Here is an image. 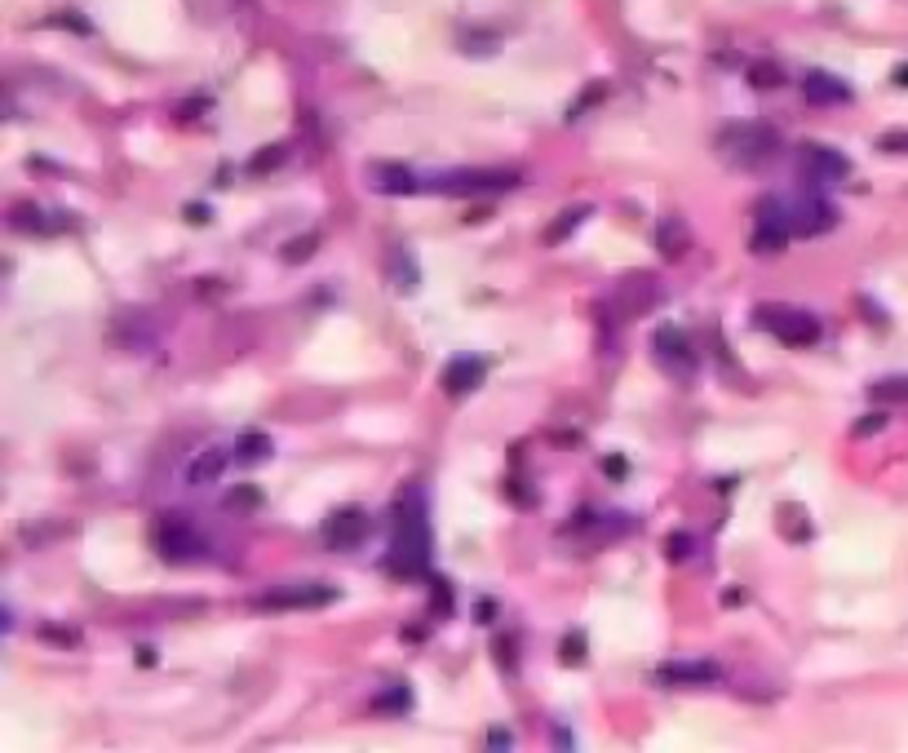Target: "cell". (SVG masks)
Instances as JSON below:
<instances>
[{
	"instance_id": "1",
	"label": "cell",
	"mask_w": 908,
	"mask_h": 753,
	"mask_svg": "<svg viewBox=\"0 0 908 753\" xmlns=\"http://www.w3.org/2000/svg\"><path fill=\"white\" fill-rule=\"evenodd\" d=\"M435 554V536H430V505L417 483H408L404 497L395 505V541H390L386 567L395 576H421Z\"/></svg>"
},
{
	"instance_id": "2",
	"label": "cell",
	"mask_w": 908,
	"mask_h": 753,
	"mask_svg": "<svg viewBox=\"0 0 908 753\" xmlns=\"http://www.w3.org/2000/svg\"><path fill=\"white\" fill-rule=\"evenodd\" d=\"M780 138L771 125H758V120H745V125H727L718 133V151L727 156L731 164H740V169H758V164H767L776 156Z\"/></svg>"
},
{
	"instance_id": "3",
	"label": "cell",
	"mask_w": 908,
	"mask_h": 753,
	"mask_svg": "<svg viewBox=\"0 0 908 753\" xmlns=\"http://www.w3.org/2000/svg\"><path fill=\"white\" fill-rule=\"evenodd\" d=\"M758 324L784 346H815L820 342V319L811 311H802V306H762Z\"/></svg>"
},
{
	"instance_id": "4",
	"label": "cell",
	"mask_w": 908,
	"mask_h": 753,
	"mask_svg": "<svg viewBox=\"0 0 908 753\" xmlns=\"http://www.w3.org/2000/svg\"><path fill=\"white\" fill-rule=\"evenodd\" d=\"M156 550L164 563H191L195 554H204V536L187 514H164L156 523Z\"/></svg>"
},
{
	"instance_id": "5",
	"label": "cell",
	"mask_w": 908,
	"mask_h": 753,
	"mask_svg": "<svg viewBox=\"0 0 908 753\" xmlns=\"http://www.w3.org/2000/svg\"><path fill=\"white\" fill-rule=\"evenodd\" d=\"M793 235V204H780V195H762L758 226H753V253H780Z\"/></svg>"
},
{
	"instance_id": "6",
	"label": "cell",
	"mask_w": 908,
	"mask_h": 753,
	"mask_svg": "<svg viewBox=\"0 0 908 753\" xmlns=\"http://www.w3.org/2000/svg\"><path fill=\"white\" fill-rule=\"evenodd\" d=\"M430 191H452V195H501L510 187H519V173L510 169H466V173H448V178L426 182Z\"/></svg>"
},
{
	"instance_id": "7",
	"label": "cell",
	"mask_w": 908,
	"mask_h": 753,
	"mask_svg": "<svg viewBox=\"0 0 908 753\" xmlns=\"http://www.w3.org/2000/svg\"><path fill=\"white\" fill-rule=\"evenodd\" d=\"M656 364L665 368V373H678V377L696 373V350H691L683 328H674V324L656 328Z\"/></svg>"
},
{
	"instance_id": "8",
	"label": "cell",
	"mask_w": 908,
	"mask_h": 753,
	"mask_svg": "<svg viewBox=\"0 0 908 753\" xmlns=\"http://www.w3.org/2000/svg\"><path fill=\"white\" fill-rule=\"evenodd\" d=\"M324 603H337V590L333 585H280V590H266L257 598L262 612H288V607H324Z\"/></svg>"
},
{
	"instance_id": "9",
	"label": "cell",
	"mask_w": 908,
	"mask_h": 753,
	"mask_svg": "<svg viewBox=\"0 0 908 753\" xmlns=\"http://www.w3.org/2000/svg\"><path fill=\"white\" fill-rule=\"evenodd\" d=\"M718 678H722V665L718 660H705V656L669 660V665L656 669V683H665V687H709V683H718Z\"/></svg>"
},
{
	"instance_id": "10",
	"label": "cell",
	"mask_w": 908,
	"mask_h": 753,
	"mask_svg": "<svg viewBox=\"0 0 908 753\" xmlns=\"http://www.w3.org/2000/svg\"><path fill=\"white\" fill-rule=\"evenodd\" d=\"M364 536H368V514L355 510V505L333 510L324 519V545H328V550H355Z\"/></svg>"
},
{
	"instance_id": "11",
	"label": "cell",
	"mask_w": 908,
	"mask_h": 753,
	"mask_svg": "<svg viewBox=\"0 0 908 753\" xmlns=\"http://www.w3.org/2000/svg\"><path fill=\"white\" fill-rule=\"evenodd\" d=\"M488 377V359L483 355H452L448 368H443V390L448 395H470V390L483 386Z\"/></svg>"
},
{
	"instance_id": "12",
	"label": "cell",
	"mask_w": 908,
	"mask_h": 753,
	"mask_svg": "<svg viewBox=\"0 0 908 753\" xmlns=\"http://www.w3.org/2000/svg\"><path fill=\"white\" fill-rule=\"evenodd\" d=\"M802 169H807L815 182H842L846 173H851V160H846L842 151H833V147L807 142V147H802Z\"/></svg>"
},
{
	"instance_id": "13",
	"label": "cell",
	"mask_w": 908,
	"mask_h": 753,
	"mask_svg": "<svg viewBox=\"0 0 908 753\" xmlns=\"http://www.w3.org/2000/svg\"><path fill=\"white\" fill-rule=\"evenodd\" d=\"M833 222H838V213H833V204L824 200V195H802V200H793V231L798 235H824Z\"/></svg>"
},
{
	"instance_id": "14",
	"label": "cell",
	"mask_w": 908,
	"mask_h": 753,
	"mask_svg": "<svg viewBox=\"0 0 908 753\" xmlns=\"http://www.w3.org/2000/svg\"><path fill=\"white\" fill-rule=\"evenodd\" d=\"M807 98L815 107H838V102H851V85L838 76H829V71H811L807 76Z\"/></svg>"
},
{
	"instance_id": "15",
	"label": "cell",
	"mask_w": 908,
	"mask_h": 753,
	"mask_svg": "<svg viewBox=\"0 0 908 753\" xmlns=\"http://www.w3.org/2000/svg\"><path fill=\"white\" fill-rule=\"evenodd\" d=\"M373 187L386 191V195H412V191L426 187V182L412 178L408 164H377V169H373Z\"/></svg>"
},
{
	"instance_id": "16",
	"label": "cell",
	"mask_w": 908,
	"mask_h": 753,
	"mask_svg": "<svg viewBox=\"0 0 908 753\" xmlns=\"http://www.w3.org/2000/svg\"><path fill=\"white\" fill-rule=\"evenodd\" d=\"M226 461H231V457H226L222 448H204L200 457H195L191 466H187V483H191V488H204V483H218V479H222V470H226Z\"/></svg>"
},
{
	"instance_id": "17",
	"label": "cell",
	"mask_w": 908,
	"mask_h": 753,
	"mask_svg": "<svg viewBox=\"0 0 908 753\" xmlns=\"http://www.w3.org/2000/svg\"><path fill=\"white\" fill-rule=\"evenodd\" d=\"M656 244L665 257H683L691 249V235H687V222L683 218H665L656 226Z\"/></svg>"
},
{
	"instance_id": "18",
	"label": "cell",
	"mask_w": 908,
	"mask_h": 753,
	"mask_svg": "<svg viewBox=\"0 0 908 753\" xmlns=\"http://www.w3.org/2000/svg\"><path fill=\"white\" fill-rule=\"evenodd\" d=\"M235 457H240L244 466L266 461V457H271V435H262V430H244L240 443H235Z\"/></svg>"
},
{
	"instance_id": "19",
	"label": "cell",
	"mask_w": 908,
	"mask_h": 753,
	"mask_svg": "<svg viewBox=\"0 0 908 753\" xmlns=\"http://www.w3.org/2000/svg\"><path fill=\"white\" fill-rule=\"evenodd\" d=\"M869 399L877 404H908V377H886L869 386Z\"/></svg>"
},
{
	"instance_id": "20",
	"label": "cell",
	"mask_w": 908,
	"mask_h": 753,
	"mask_svg": "<svg viewBox=\"0 0 908 753\" xmlns=\"http://www.w3.org/2000/svg\"><path fill=\"white\" fill-rule=\"evenodd\" d=\"M745 80L753 89H780L784 71H780V63H753V67H745Z\"/></svg>"
},
{
	"instance_id": "21",
	"label": "cell",
	"mask_w": 908,
	"mask_h": 753,
	"mask_svg": "<svg viewBox=\"0 0 908 753\" xmlns=\"http://www.w3.org/2000/svg\"><path fill=\"white\" fill-rule=\"evenodd\" d=\"M585 218H590V209H585V204H581V209H572V213H563L559 222H550V231H545V244H563L567 235H572Z\"/></svg>"
},
{
	"instance_id": "22",
	"label": "cell",
	"mask_w": 908,
	"mask_h": 753,
	"mask_svg": "<svg viewBox=\"0 0 908 753\" xmlns=\"http://www.w3.org/2000/svg\"><path fill=\"white\" fill-rule=\"evenodd\" d=\"M412 705V696H408V687L399 683V687H386V691H377V700H373V709L377 714H404V709Z\"/></svg>"
},
{
	"instance_id": "23",
	"label": "cell",
	"mask_w": 908,
	"mask_h": 753,
	"mask_svg": "<svg viewBox=\"0 0 908 753\" xmlns=\"http://www.w3.org/2000/svg\"><path fill=\"white\" fill-rule=\"evenodd\" d=\"M9 222H14L18 226V231H49V218H45V213H40V209H32V204H18V209L14 213H9Z\"/></svg>"
},
{
	"instance_id": "24",
	"label": "cell",
	"mask_w": 908,
	"mask_h": 753,
	"mask_svg": "<svg viewBox=\"0 0 908 753\" xmlns=\"http://www.w3.org/2000/svg\"><path fill=\"white\" fill-rule=\"evenodd\" d=\"M284 160H288V147H284V142H275V147H262V151H257V156L249 160V169H253V173H271L275 164H284Z\"/></svg>"
},
{
	"instance_id": "25",
	"label": "cell",
	"mask_w": 908,
	"mask_h": 753,
	"mask_svg": "<svg viewBox=\"0 0 908 753\" xmlns=\"http://www.w3.org/2000/svg\"><path fill=\"white\" fill-rule=\"evenodd\" d=\"M691 550H696V541H691L687 532H674V536L665 541V559H669V563H683V559H691Z\"/></svg>"
},
{
	"instance_id": "26",
	"label": "cell",
	"mask_w": 908,
	"mask_h": 753,
	"mask_svg": "<svg viewBox=\"0 0 908 753\" xmlns=\"http://www.w3.org/2000/svg\"><path fill=\"white\" fill-rule=\"evenodd\" d=\"M315 249H319V231H306L302 240L288 244V249H284V262H306V257H311Z\"/></svg>"
},
{
	"instance_id": "27",
	"label": "cell",
	"mask_w": 908,
	"mask_h": 753,
	"mask_svg": "<svg viewBox=\"0 0 908 753\" xmlns=\"http://www.w3.org/2000/svg\"><path fill=\"white\" fill-rule=\"evenodd\" d=\"M40 638L54 647H76L80 643V629H58V625H40Z\"/></svg>"
},
{
	"instance_id": "28",
	"label": "cell",
	"mask_w": 908,
	"mask_h": 753,
	"mask_svg": "<svg viewBox=\"0 0 908 753\" xmlns=\"http://www.w3.org/2000/svg\"><path fill=\"white\" fill-rule=\"evenodd\" d=\"M559 656L567 660V665H585V634H567L563 647H559Z\"/></svg>"
},
{
	"instance_id": "29",
	"label": "cell",
	"mask_w": 908,
	"mask_h": 753,
	"mask_svg": "<svg viewBox=\"0 0 908 753\" xmlns=\"http://www.w3.org/2000/svg\"><path fill=\"white\" fill-rule=\"evenodd\" d=\"M395 280L404 284V288H412V284H417V266H412L408 249H395Z\"/></svg>"
},
{
	"instance_id": "30",
	"label": "cell",
	"mask_w": 908,
	"mask_h": 753,
	"mask_svg": "<svg viewBox=\"0 0 908 753\" xmlns=\"http://www.w3.org/2000/svg\"><path fill=\"white\" fill-rule=\"evenodd\" d=\"M877 151H908V129H900V133H882V138H877Z\"/></svg>"
},
{
	"instance_id": "31",
	"label": "cell",
	"mask_w": 908,
	"mask_h": 753,
	"mask_svg": "<svg viewBox=\"0 0 908 753\" xmlns=\"http://www.w3.org/2000/svg\"><path fill=\"white\" fill-rule=\"evenodd\" d=\"M886 426V412H873V417H864V421H855V435H877V430Z\"/></svg>"
},
{
	"instance_id": "32",
	"label": "cell",
	"mask_w": 908,
	"mask_h": 753,
	"mask_svg": "<svg viewBox=\"0 0 908 753\" xmlns=\"http://www.w3.org/2000/svg\"><path fill=\"white\" fill-rule=\"evenodd\" d=\"M492 612H497V607H492V598H483V603L474 607V621H479V625H488V621H492Z\"/></svg>"
},
{
	"instance_id": "33",
	"label": "cell",
	"mask_w": 908,
	"mask_h": 753,
	"mask_svg": "<svg viewBox=\"0 0 908 753\" xmlns=\"http://www.w3.org/2000/svg\"><path fill=\"white\" fill-rule=\"evenodd\" d=\"M262 497H257L253 488H240V492H231V505H257Z\"/></svg>"
},
{
	"instance_id": "34",
	"label": "cell",
	"mask_w": 908,
	"mask_h": 753,
	"mask_svg": "<svg viewBox=\"0 0 908 753\" xmlns=\"http://www.w3.org/2000/svg\"><path fill=\"white\" fill-rule=\"evenodd\" d=\"M204 107H209V98H191V102H187V107H182V111H178V120H187V116H195V111H204Z\"/></svg>"
},
{
	"instance_id": "35",
	"label": "cell",
	"mask_w": 908,
	"mask_h": 753,
	"mask_svg": "<svg viewBox=\"0 0 908 753\" xmlns=\"http://www.w3.org/2000/svg\"><path fill=\"white\" fill-rule=\"evenodd\" d=\"M138 665H156V652H151V647H138Z\"/></svg>"
},
{
	"instance_id": "36",
	"label": "cell",
	"mask_w": 908,
	"mask_h": 753,
	"mask_svg": "<svg viewBox=\"0 0 908 753\" xmlns=\"http://www.w3.org/2000/svg\"><path fill=\"white\" fill-rule=\"evenodd\" d=\"M607 474H616V479H621V474H625V461L612 457V461H607Z\"/></svg>"
},
{
	"instance_id": "37",
	"label": "cell",
	"mask_w": 908,
	"mask_h": 753,
	"mask_svg": "<svg viewBox=\"0 0 908 753\" xmlns=\"http://www.w3.org/2000/svg\"><path fill=\"white\" fill-rule=\"evenodd\" d=\"M488 745H501V749H505V745H510V736H505V731L497 727V731H492V736H488Z\"/></svg>"
},
{
	"instance_id": "38",
	"label": "cell",
	"mask_w": 908,
	"mask_h": 753,
	"mask_svg": "<svg viewBox=\"0 0 908 753\" xmlns=\"http://www.w3.org/2000/svg\"><path fill=\"white\" fill-rule=\"evenodd\" d=\"M900 85H908V67H904V71H900Z\"/></svg>"
}]
</instances>
